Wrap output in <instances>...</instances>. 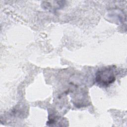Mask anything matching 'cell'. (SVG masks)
Instances as JSON below:
<instances>
[{"label": "cell", "instance_id": "cell-1", "mask_svg": "<svg viewBox=\"0 0 127 127\" xmlns=\"http://www.w3.org/2000/svg\"><path fill=\"white\" fill-rule=\"evenodd\" d=\"M116 72L115 66H110L102 68L96 73L95 81L100 85L108 86L115 81Z\"/></svg>", "mask_w": 127, "mask_h": 127}]
</instances>
